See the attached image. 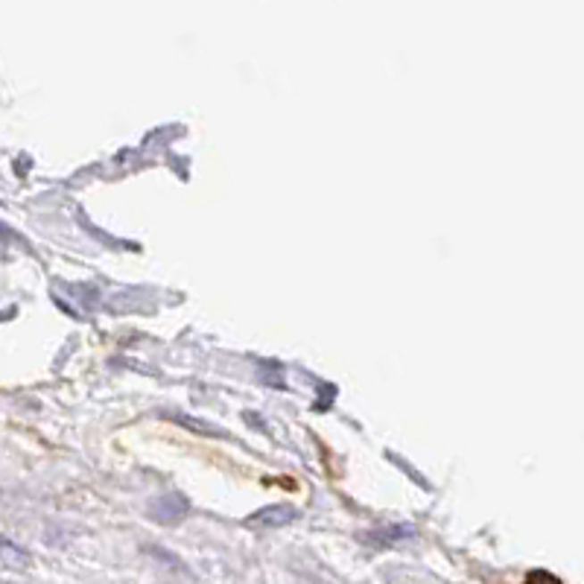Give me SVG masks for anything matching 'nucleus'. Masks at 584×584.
<instances>
[{"instance_id": "nucleus-3", "label": "nucleus", "mask_w": 584, "mask_h": 584, "mask_svg": "<svg viewBox=\"0 0 584 584\" xmlns=\"http://www.w3.org/2000/svg\"><path fill=\"white\" fill-rule=\"evenodd\" d=\"M374 538L377 546H386V544H400V540H409V538H415V529L413 526H388V529H380V532H369Z\"/></svg>"}, {"instance_id": "nucleus-2", "label": "nucleus", "mask_w": 584, "mask_h": 584, "mask_svg": "<svg viewBox=\"0 0 584 584\" xmlns=\"http://www.w3.org/2000/svg\"><path fill=\"white\" fill-rule=\"evenodd\" d=\"M153 508H167V512L155 514V521H161V523H179L181 517L188 514V503L181 500V496H176V494L161 496V500H155V503H153Z\"/></svg>"}, {"instance_id": "nucleus-4", "label": "nucleus", "mask_w": 584, "mask_h": 584, "mask_svg": "<svg viewBox=\"0 0 584 584\" xmlns=\"http://www.w3.org/2000/svg\"><path fill=\"white\" fill-rule=\"evenodd\" d=\"M523 584H561V579L553 576V572H546V570H532Z\"/></svg>"}, {"instance_id": "nucleus-1", "label": "nucleus", "mask_w": 584, "mask_h": 584, "mask_svg": "<svg viewBox=\"0 0 584 584\" xmlns=\"http://www.w3.org/2000/svg\"><path fill=\"white\" fill-rule=\"evenodd\" d=\"M298 517L296 508L289 505H269V508H261L257 514L248 517V526H261V529H280V526H289L292 521Z\"/></svg>"}]
</instances>
